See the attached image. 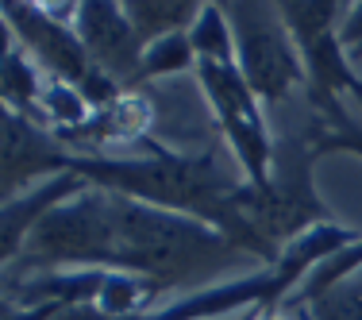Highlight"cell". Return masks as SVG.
Segmentation results:
<instances>
[{"mask_svg": "<svg viewBox=\"0 0 362 320\" xmlns=\"http://www.w3.org/2000/svg\"><path fill=\"white\" fill-rule=\"evenodd\" d=\"M197 81L216 116L223 139H228L235 166L255 189H266L274 178V154L278 143L270 139V127L262 116V101L255 89L243 81L239 66H220V62H197Z\"/></svg>", "mask_w": 362, "mask_h": 320, "instance_id": "cell-6", "label": "cell"}, {"mask_svg": "<svg viewBox=\"0 0 362 320\" xmlns=\"http://www.w3.org/2000/svg\"><path fill=\"white\" fill-rule=\"evenodd\" d=\"M66 147L50 135V127L4 108V201H16L35 178L62 174Z\"/></svg>", "mask_w": 362, "mask_h": 320, "instance_id": "cell-8", "label": "cell"}, {"mask_svg": "<svg viewBox=\"0 0 362 320\" xmlns=\"http://www.w3.org/2000/svg\"><path fill=\"white\" fill-rule=\"evenodd\" d=\"M351 97H355L358 108H362V77H355V81H351Z\"/></svg>", "mask_w": 362, "mask_h": 320, "instance_id": "cell-19", "label": "cell"}, {"mask_svg": "<svg viewBox=\"0 0 362 320\" xmlns=\"http://www.w3.org/2000/svg\"><path fill=\"white\" fill-rule=\"evenodd\" d=\"M85 189H93V185L81 174H54L42 185H35L31 193H20L16 201H4V216H0V258H4V266L20 258L23 244L39 228L42 216L50 209H58V205L74 201V197H81Z\"/></svg>", "mask_w": 362, "mask_h": 320, "instance_id": "cell-10", "label": "cell"}, {"mask_svg": "<svg viewBox=\"0 0 362 320\" xmlns=\"http://www.w3.org/2000/svg\"><path fill=\"white\" fill-rule=\"evenodd\" d=\"M108 212L112 236H116V270L143 274L162 293L209 290L255 263L243 247H235L228 236H220L212 224L197 216L154 209V205L127 201L116 193H108Z\"/></svg>", "mask_w": 362, "mask_h": 320, "instance_id": "cell-1", "label": "cell"}, {"mask_svg": "<svg viewBox=\"0 0 362 320\" xmlns=\"http://www.w3.org/2000/svg\"><path fill=\"white\" fill-rule=\"evenodd\" d=\"M146 127H151V105L143 101V93H124L116 105H108L105 112H93L85 124L50 135L74 154H105V147L146 143Z\"/></svg>", "mask_w": 362, "mask_h": 320, "instance_id": "cell-9", "label": "cell"}, {"mask_svg": "<svg viewBox=\"0 0 362 320\" xmlns=\"http://www.w3.org/2000/svg\"><path fill=\"white\" fill-rule=\"evenodd\" d=\"M47 270H116V236L105 189H85L42 216L20 258L4 266V285Z\"/></svg>", "mask_w": 362, "mask_h": 320, "instance_id": "cell-3", "label": "cell"}, {"mask_svg": "<svg viewBox=\"0 0 362 320\" xmlns=\"http://www.w3.org/2000/svg\"><path fill=\"white\" fill-rule=\"evenodd\" d=\"M351 58H362V47H358V50H351Z\"/></svg>", "mask_w": 362, "mask_h": 320, "instance_id": "cell-20", "label": "cell"}, {"mask_svg": "<svg viewBox=\"0 0 362 320\" xmlns=\"http://www.w3.org/2000/svg\"><path fill=\"white\" fill-rule=\"evenodd\" d=\"M189 39H193L197 62L235 66V35H231V20L223 12V4H204L197 23L189 28Z\"/></svg>", "mask_w": 362, "mask_h": 320, "instance_id": "cell-14", "label": "cell"}, {"mask_svg": "<svg viewBox=\"0 0 362 320\" xmlns=\"http://www.w3.org/2000/svg\"><path fill=\"white\" fill-rule=\"evenodd\" d=\"M105 320H108V316H105Z\"/></svg>", "mask_w": 362, "mask_h": 320, "instance_id": "cell-21", "label": "cell"}, {"mask_svg": "<svg viewBox=\"0 0 362 320\" xmlns=\"http://www.w3.org/2000/svg\"><path fill=\"white\" fill-rule=\"evenodd\" d=\"M62 174H81L93 189H108V193L127 197V201L170 209L181 216H197V220L212 224L216 232L223 228L235 197L247 189L243 170L223 162L220 151L181 154L158 143H151L146 159L66 151Z\"/></svg>", "mask_w": 362, "mask_h": 320, "instance_id": "cell-2", "label": "cell"}, {"mask_svg": "<svg viewBox=\"0 0 362 320\" xmlns=\"http://www.w3.org/2000/svg\"><path fill=\"white\" fill-rule=\"evenodd\" d=\"M4 28L12 31V39L23 47V55L42 70L50 81L74 85L93 112H105L124 97V85H116L105 70H97V62L89 58L85 42L77 39L74 23L58 20L47 4H20V0H4Z\"/></svg>", "mask_w": 362, "mask_h": 320, "instance_id": "cell-4", "label": "cell"}, {"mask_svg": "<svg viewBox=\"0 0 362 320\" xmlns=\"http://www.w3.org/2000/svg\"><path fill=\"white\" fill-rule=\"evenodd\" d=\"M313 108V132H308V143H313L316 159L320 154H358L362 159V124L347 116V108L339 101H308Z\"/></svg>", "mask_w": 362, "mask_h": 320, "instance_id": "cell-13", "label": "cell"}, {"mask_svg": "<svg viewBox=\"0 0 362 320\" xmlns=\"http://www.w3.org/2000/svg\"><path fill=\"white\" fill-rule=\"evenodd\" d=\"M278 16H281V23L289 28L297 50L335 31V4L332 0H281Z\"/></svg>", "mask_w": 362, "mask_h": 320, "instance_id": "cell-16", "label": "cell"}, {"mask_svg": "<svg viewBox=\"0 0 362 320\" xmlns=\"http://www.w3.org/2000/svg\"><path fill=\"white\" fill-rule=\"evenodd\" d=\"M74 31L77 39L85 42L89 58L97 62V70H105L116 85H127L135 81L139 74V62H143V42L135 35L132 20H127L124 4H112V0H85L77 4V20H74Z\"/></svg>", "mask_w": 362, "mask_h": 320, "instance_id": "cell-7", "label": "cell"}, {"mask_svg": "<svg viewBox=\"0 0 362 320\" xmlns=\"http://www.w3.org/2000/svg\"><path fill=\"white\" fill-rule=\"evenodd\" d=\"M305 309L313 320H362V270L355 278L339 282L335 290H327L324 297H316Z\"/></svg>", "mask_w": 362, "mask_h": 320, "instance_id": "cell-17", "label": "cell"}, {"mask_svg": "<svg viewBox=\"0 0 362 320\" xmlns=\"http://www.w3.org/2000/svg\"><path fill=\"white\" fill-rule=\"evenodd\" d=\"M42 70L23 55V47L16 39H8L4 47V70H0V97H4V108L16 112V116H28L42 124L39 112V97H42Z\"/></svg>", "mask_w": 362, "mask_h": 320, "instance_id": "cell-11", "label": "cell"}, {"mask_svg": "<svg viewBox=\"0 0 362 320\" xmlns=\"http://www.w3.org/2000/svg\"><path fill=\"white\" fill-rule=\"evenodd\" d=\"M223 12H228L231 35H235V66L258 101L278 105V101H289L297 89H305V58H300L289 28L281 23L278 4L247 0V4H223Z\"/></svg>", "mask_w": 362, "mask_h": 320, "instance_id": "cell-5", "label": "cell"}, {"mask_svg": "<svg viewBox=\"0 0 362 320\" xmlns=\"http://www.w3.org/2000/svg\"><path fill=\"white\" fill-rule=\"evenodd\" d=\"M339 42H343L347 55L362 47V4H351L347 20H343V28H339Z\"/></svg>", "mask_w": 362, "mask_h": 320, "instance_id": "cell-18", "label": "cell"}, {"mask_svg": "<svg viewBox=\"0 0 362 320\" xmlns=\"http://www.w3.org/2000/svg\"><path fill=\"white\" fill-rule=\"evenodd\" d=\"M197 66V50H193V39L189 31H177V35H166L158 42L143 50V62H139V74L135 81L127 85V93H135L139 85L154 81V77H170V74H181V70H193Z\"/></svg>", "mask_w": 362, "mask_h": 320, "instance_id": "cell-15", "label": "cell"}, {"mask_svg": "<svg viewBox=\"0 0 362 320\" xmlns=\"http://www.w3.org/2000/svg\"><path fill=\"white\" fill-rule=\"evenodd\" d=\"M204 4L197 0H127L124 12L132 20L135 35H139L143 47L166 39V35H177V31H189L197 23Z\"/></svg>", "mask_w": 362, "mask_h": 320, "instance_id": "cell-12", "label": "cell"}]
</instances>
